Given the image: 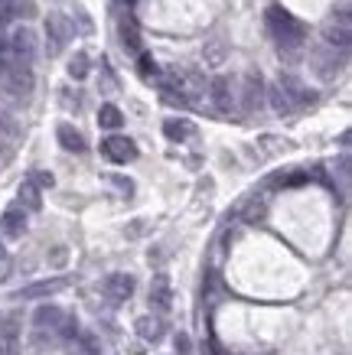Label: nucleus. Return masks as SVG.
I'll return each instance as SVG.
<instances>
[{
    "label": "nucleus",
    "instance_id": "1",
    "mask_svg": "<svg viewBox=\"0 0 352 355\" xmlns=\"http://www.w3.org/2000/svg\"><path fill=\"white\" fill-rule=\"evenodd\" d=\"M265 26H267V33H271V40L280 46V53H287V55H297V49L303 46V40H307V26H303L294 13L284 10V7H267Z\"/></svg>",
    "mask_w": 352,
    "mask_h": 355
},
{
    "label": "nucleus",
    "instance_id": "2",
    "mask_svg": "<svg viewBox=\"0 0 352 355\" xmlns=\"http://www.w3.org/2000/svg\"><path fill=\"white\" fill-rule=\"evenodd\" d=\"M33 69L23 62H13L10 55H0V92L13 101H26L33 95Z\"/></svg>",
    "mask_w": 352,
    "mask_h": 355
},
{
    "label": "nucleus",
    "instance_id": "3",
    "mask_svg": "<svg viewBox=\"0 0 352 355\" xmlns=\"http://www.w3.org/2000/svg\"><path fill=\"white\" fill-rule=\"evenodd\" d=\"M3 53L10 55L13 62H23L30 65L36 59V33L30 26H17V30L7 36V43H3Z\"/></svg>",
    "mask_w": 352,
    "mask_h": 355
},
{
    "label": "nucleus",
    "instance_id": "4",
    "mask_svg": "<svg viewBox=\"0 0 352 355\" xmlns=\"http://www.w3.org/2000/svg\"><path fill=\"white\" fill-rule=\"evenodd\" d=\"M72 36H75V26L65 13H49L46 17V49H49V55L62 53Z\"/></svg>",
    "mask_w": 352,
    "mask_h": 355
},
{
    "label": "nucleus",
    "instance_id": "5",
    "mask_svg": "<svg viewBox=\"0 0 352 355\" xmlns=\"http://www.w3.org/2000/svg\"><path fill=\"white\" fill-rule=\"evenodd\" d=\"M310 65H313L317 78L333 82L342 72V65H346V49H333V46L323 43V49H317V53L310 55Z\"/></svg>",
    "mask_w": 352,
    "mask_h": 355
},
{
    "label": "nucleus",
    "instance_id": "6",
    "mask_svg": "<svg viewBox=\"0 0 352 355\" xmlns=\"http://www.w3.org/2000/svg\"><path fill=\"white\" fill-rule=\"evenodd\" d=\"M65 316L59 306H40L36 310V316H33V329H36V343H43L46 336L49 339H56V336H62V329H65Z\"/></svg>",
    "mask_w": 352,
    "mask_h": 355
},
{
    "label": "nucleus",
    "instance_id": "7",
    "mask_svg": "<svg viewBox=\"0 0 352 355\" xmlns=\"http://www.w3.org/2000/svg\"><path fill=\"white\" fill-rule=\"evenodd\" d=\"M323 43L333 49H349V10L342 7L340 17L333 13L330 20L323 23Z\"/></svg>",
    "mask_w": 352,
    "mask_h": 355
},
{
    "label": "nucleus",
    "instance_id": "8",
    "mask_svg": "<svg viewBox=\"0 0 352 355\" xmlns=\"http://www.w3.org/2000/svg\"><path fill=\"white\" fill-rule=\"evenodd\" d=\"M72 280L69 277H49V280H36L30 287H23V291L13 293V300H46V297H56V293H62Z\"/></svg>",
    "mask_w": 352,
    "mask_h": 355
},
{
    "label": "nucleus",
    "instance_id": "9",
    "mask_svg": "<svg viewBox=\"0 0 352 355\" xmlns=\"http://www.w3.org/2000/svg\"><path fill=\"white\" fill-rule=\"evenodd\" d=\"M101 153H105L111 163H131V160H137V144L131 137L111 134V137L101 140Z\"/></svg>",
    "mask_w": 352,
    "mask_h": 355
},
{
    "label": "nucleus",
    "instance_id": "10",
    "mask_svg": "<svg viewBox=\"0 0 352 355\" xmlns=\"http://www.w3.org/2000/svg\"><path fill=\"white\" fill-rule=\"evenodd\" d=\"M23 333H20V316L10 313L7 320H0V355H20Z\"/></svg>",
    "mask_w": 352,
    "mask_h": 355
},
{
    "label": "nucleus",
    "instance_id": "11",
    "mask_svg": "<svg viewBox=\"0 0 352 355\" xmlns=\"http://www.w3.org/2000/svg\"><path fill=\"white\" fill-rule=\"evenodd\" d=\"M134 277L131 274H108L105 280H101V293H105L111 303H124L131 300V293H134Z\"/></svg>",
    "mask_w": 352,
    "mask_h": 355
},
{
    "label": "nucleus",
    "instance_id": "12",
    "mask_svg": "<svg viewBox=\"0 0 352 355\" xmlns=\"http://www.w3.org/2000/svg\"><path fill=\"white\" fill-rule=\"evenodd\" d=\"M261 105H265V82H261L258 72H248L245 82H242V111L251 114V111H258Z\"/></svg>",
    "mask_w": 352,
    "mask_h": 355
},
{
    "label": "nucleus",
    "instance_id": "13",
    "mask_svg": "<svg viewBox=\"0 0 352 355\" xmlns=\"http://www.w3.org/2000/svg\"><path fill=\"white\" fill-rule=\"evenodd\" d=\"M209 101H212V108L219 114H228L235 108V92H232V82L225 76H215L209 82Z\"/></svg>",
    "mask_w": 352,
    "mask_h": 355
},
{
    "label": "nucleus",
    "instance_id": "14",
    "mask_svg": "<svg viewBox=\"0 0 352 355\" xmlns=\"http://www.w3.org/2000/svg\"><path fill=\"white\" fill-rule=\"evenodd\" d=\"M278 85L287 92V98L294 101V108H310V105L317 101V92H313V88H307L300 78H294V76H280Z\"/></svg>",
    "mask_w": 352,
    "mask_h": 355
},
{
    "label": "nucleus",
    "instance_id": "15",
    "mask_svg": "<svg viewBox=\"0 0 352 355\" xmlns=\"http://www.w3.org/2000/svg\"><path fill=\"white\" fill-rule=\"evenodd\" d=\"M36 13V0H0V23L30 20Z\"/></svg>",
    "mask_w": 352,
    "mask_h": 355
},
{
    "label": "nucleus",
    "instance_id": "16",
    "mask_svg": "<svg viewBox=\"0 0 352 355\" xmlns=\"http://www.w3.org/2000/svg\"><path fill=\"white\" fill-rule=\"evenodd\" d=\"M0 232L7 238H20L26 232V209L23 205H10L3 216H0Z\"/></svg>",
    "mask_w": 352,
    "mask_h": 355
},
{
    "label": "nucleus",
    "instance_id": "17",
    "mask_svg": "<svg viewBox=\"0 0 352 355\" xmlns=\"http://www.w3.org/2000/svg\"><path fill=\"white\" fill-rule=\"evenodd\" d=\"M150 306H157L160 313H167L173 306V291H170V280L167 274H157L153 284H150Z\"/></svg>",
    "mask_w": 352,
    "mask_h": 355
},
{
    "label": "nucleus",
    "instance_id": "18",
    "mask_svg": "<svg viewBox=\"0 0 352 355\" xmlns=\"http://www.w3.org/2000/svg\"><path fill=\"white\" fill-rule=\"evenodd\" d=\"M117 30H121V43L128 53H140V30H137V20L131 13H121L117 20Z\"/></svg>",
    "mask_w": 352,
    "mask_h": 355
},
{
    "label": "nucleus",
    "instance_id": "19",
    "mask_svg": "<svg viewBox=\"0 0 352 355\" xmlns=\"http://www.w3.org/2000/svg\"><path fill=\"white\" fill-rule=\"evenodd\" d=\"M134 329H137V336L144 343H160L163 339V323L157 316H140L137 323H134Z\"/></svg>",
    "mask_w": 352,
    "mask_h": 355
},
{
    "label": "nucleus",
    "instance_id": "20",
    "mask_svg": "<svg viewBox=\"0 0 352 355\" xmlns=\"http://www.w3.org/2000/svg\"><path fill=\"white\" fill-rule=\"evenodd\" d=\"M163 134L180 144V140H190L192 134H196V124H192V121H186V118H170L167 124H163Z\"/></svg>",
    "mask_w": 352,
    "mask_h": 355
},
{
    "label": "nucleus",
    "instance_id": "21",
    "mask_svg": "<svg viewBox=\"0 0 352 355\" xmlns=\"http://www.w3.org/2000/svg\"><path fill=\"white\" fill-rule=\"evenodd\" d=\"M56 137H59V144H62L65 150H75V153L85 150V137H82L72 124H59V128H56Z\"/></svg>",
    "mask_w": 352,
    "mask_h": 355
},
{
    "label": "nucleus",
    "instance_id": "22",
    "mask_svg": "<svg viewBox=\"0 0 352 355\" xmlns=\"http://www.w3.org/2000/svg\"><path fill=\"white\" fill-rule=\"evenodd\" d=\"M17 196H20V202H17V205H23L26 212H40V209H43V196H40V186L30 183V180L20 186V193H17Z\"/></svg>",
    "mask_w": 352,
    "mask_h": 355
},
{
    "label": "nucleus",
    "instance_id": "23",
    "mask_svg": "<svg viewBox=\"0 0 352 355\" xmlns=\"http://www.w3.org/2000/svg\"><path fill=\"white\" fill-rule=\"evenodd\" d=\"M261 216H265V199L261 196H251V199H245L238 205V218L242 222H258Z\"/></svg>",
    "mask_w": 352,
    "mask_h": 355
},
{
    "label": "nucleus",
    "instance_id": "24",
    "mask_svg": "<svg viewBox=\"0 0 352 355\" xmlns=\"http://www.w3.org/2000/svg\"><path fill=\"white\" fill-rule=\"evenodd\" d=\"M98 124L105 130H117L121 124H124V114H121V108H115V105H101V111H98Z\"/></svg>",
    "mask_w": 352,
    "mask_h": 355
},
{
    "label": "nucleus",
    "instance_id": "25",
    "mask_svg": "<svg viewBox=\"0 0 352 355\" xmlns=\"http://www.w3.org/2000/svg\"><path fill=\"white\" fill-rule=\"evenodd\" d=\"M267 101H271V108L278 111V114H290L294 111V101L287 98V92L280 85H271V92H267Z\"/></svg>",
    "mask_w": 352,
    "mask_h": 355
},
{
    "label": "nucleus",
    "instance_id": "26",
    "mask_svg": "<svg viewBox=\"0 0 352 355\" xmlns=\"http://www.w3.org/2000/svg\"><path fill=\"white\" fill-rule=\"evenodd\" d=\"M0 137L7 140V144H10V140H17L20 137V124H17V121L10 118V114H7V111L0 108Z\"/></svg>",
    "mask_w": 352,
    "mask_h": 355
},
{
    "label": "nucleus",
    "instance_id": "27",
    "mask_svg": "<svg viewBox=\"0 0 352 355\" xmlns=\"http://www.w3.org/2000/svg\"><path fill=\"white\" fill-rule=\"evenodd\" d=\"M69 76L72 78H85L88 76V55L85 53H75L69 59Z\"/></svg>",
    "mask_w": 352,
    "mask_h": 355
},
{
    "label": "nucleus",
    "instance_id": "28",
    "mask_svg": "<svg viewBox=\"0 0 352 355\" xmlns=\"http://www.w3.org/2000/svg\"><path fill=\"white\" fill-rule=\"evenodd\" d=\"M140 55V76L147 78V82H153V78L160 76V65L153 62V55H147V53H137Z\"/></svg>",
    "mask_w": 352,
    "mask_h": 355
},
{
    "label": "nucleus",
    "instance_id": "29",
    "mask_svg": "<svg viewBox=\"0 0 352 355\" xmlns=\"http://www.w3.org/2000/svg\"><path fill=\"white\" fill-rule=\"evenodd\" d=\"M30 183H36L40 189H49V186L56 183V176H53V173H46V170H40V173H33V176H30Z\"/></svg>",
    "mask_w": 352,
    "mask_h": 355
},
{
    "label": "nucleus",
    "instance_id": "30",
    "mask_svg": "<svg viewBox=\"0 0 352 355\" xmlns=\"http://www.w3.org/2000/svg\"><path fill=\"white\" fill-rule=\"evenodd\" d=\"M173 345H176V352H190V349H192V339H190V336H186V333H176V336H173Z\"/></svg>",
    "mask_w": 352,
    "mask_h": 355
},
{
    "label": "nucleus",
    "instance_id": "31",
    "mask_svg": "<svg viewBox=\"0 0 352 355\" xmlns=\"http://www.w3.org/2000/svg\"><path fill=\"white\" fill-rule=\"evenodd\" d=\"M111 183L117 186V189H121V193L124 196H131L134 193V183H131V180H124V176H111Z\"/></svg>",
    "mask_w": 352,
    "mask_h": 355
},
{
    "label": "nucleus",
    "instance_id": "32",
    "mask_svg": "<svg viewBox=\"0 0 352 355\" xmlns=\"http://www.w3.org/2000/svg\"><path fill=\"white\" fill-rule=\"evenodd\" d=\"M7 277H10V264H7V261L0 258V284H3Z\"/></svg>",
    "mask_w": 352,
    "mask_h": 355
},
{
    "label": "nucleus",
    "instance_id": "33",
    "mask_svg": "<svg viewBox=\"0 0 352 355\" xmlns=\"http://www.w3.org/2000/svg\"><path fill=\"white\" fill-rule=\"evenodd\" d=\"M0 157H7V140L0 137Z\"/></svg>",
    "mask_w": 352,
    "mask_h": 355
}]
</instances>
